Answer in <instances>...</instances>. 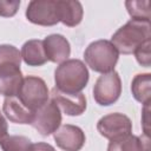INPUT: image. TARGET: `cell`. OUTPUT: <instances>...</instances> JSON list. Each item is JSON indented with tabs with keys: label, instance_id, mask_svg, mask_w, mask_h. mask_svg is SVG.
<instances>
[{
	"label": "cell",
	"instance_id": "cell-1",
	"mask_svg": "<svg viewBox=\"0 0 151 151\" xmlns=\"http://www.w3.org/2000/svg\"><path fill=\"white\" fill-rule=\"evenodd\" d=\"M147 40H151L150 21L130 19L113 33L110 41L113 44L118 53L132 54Z\"/></svg>",
	"mask_w": 151,
	"mask_h": 151
},
{
	"label": "cell",
	"instance_id": "cell-2",
	"mask_svg": "<svg viewBox=\"0 0 151 151\" xmlns=\"http://www.w3.org/2000/svg\"><path fill=\"white\" fill-rule=\"evenodd\" d=\"M88 70L79 59H67L54 71L55 88L64 93H80L88 83Z\"/></svg>",
	"mask_w": 151,
	"mask_h": 151
},
{
	"label": "cell",
	"instance_id": "cell-3",
	"mask_svg": "<svg viewBox=\"0 0 151 151\" xmlns=\"http://www.w3.org/2000/svg\"><path fill=\"white\" fill-rule=\"evenodd\" d=\"M119 53L110 40L99 39L92 41L84 52L86 65L94 72L109 73L114 71Z\"/></svg>",
	"mask_w": 151,
	"mask_h": 151
},
{
	"label": "cell",
	"instance_id": "cell-4",
	"mask_svg": "<svg viewBox=\"0 0 151 151\" xmlns=\"http://www.w3.org/2000/svg\"><path fill=\"white\" fill-rule=\"evenodd\" d=\"M17 97L24 106L34 112L50 99V90L44 79L37 76H27L24 78Z\"/></svg>",
	"mask_w": 151,
	"mask_h": 151
},
{
	"label": "cell",
	"instance_id": "cell-5",
	"mask_svg": "<svg viewBox=\"0 0 151 151\" xmlns=\"http://www.w3.org/2000/svg\"><path fill=\"white\" fill-rule=\"evenodd\" d=\"M122 94V80L118 72L112 71L99 76L93 86V98L98 105L114 104Z\"/></svg>",
	"mask_w": 151,
	"mask_h": 151
},
{
	"label": "cell",
	"instance_id": "cell-6",
	"mask_svg": "<svg viewBox=\"0 0 151 151\" xmlns=\"http://www.w3.org/2000/svg\"><path fill=\"white\" fill-rule=\"evenodd\" d=\"M25 15L27 20L39 26H54L60 22L58 0H33L28 4Z\"/></svg>",
	"mask_w": 151,
	"mask_h": 151
},
{
	"label": "cell",
	"instance_id": "cell-7",
	"mask_svg": "<svg viewBox=\"0 0 151 151\" xmlns=\"http://www.w3.org/2000/svg\"><path fill=\"white\" fill-rule=\"evenodd\" d=\"M61 124V111L53 99H48L33 113L31 125L44 137L54 133Z\"/></svg>",
	"mask_w": 151,
	"mask_h": 151
},
{
	"label": "cell",
	"instance_id": "cell-8",
	"mask_svg": "<svg viewBox=\"0 0 151 151\" xmlns=\"http://www.w3.org/2000/svg\"><path fill=\"white\" fill-rule=\"evenodd\" d=\"M97 130L100 136L111 140L122 136L130 134L132 132V122L126 114L113 112L101 117L98 120Z\"/></svg>",
	"mask_w": 151,
	"mask_h": 151
},
{
	"label": "cell",
	"instance_id": "cell-9",
	"mask_svg": "<svg viewBox=\"0 0 151 151\" xmlns=\"http://www.w3.org/2000/svg\"><path fill=\"white\" fill-rule=\"evenodd\" d=\"M53 138L59 149L64 151H80L85 144L84 131L76 125L65 124L53 133Z\"/></svg>",
	"mask_w": 151,
	"mask_h": 151
},
{
	"label": "cell",
	"instance_id": "cell-10",
	"mask_svg": "<svg viewBox=\"0 0 151 151\" xmlns=\"http://www.w3.org/2000/svg\"><path fill=\"white\" fill-rule=\"evenodd\" d=\"M24 77L18 63L0 64V94L14 97L18 94Z\"/></svg>",
	"mask_w": 151,
	"mask_h": 151
},
{
	"label": "cell",
	"instance_id": "cell-11",
	"mask_svg": "<svg viewBox=\"0 0 151 151\" xmlns=\"http://www.w3.org/2000/svg\"><path fill=\"white\" fill-rule=\"evenodd\" d=\"M51 96L60 111L67 116H80L86 110V98L81 92L76 94L64 93L54 87L51 92Z\"/></svg>",
	"mask_w": 151,
	"mask_h": 151
},
{
	"label": "cell",
	"instance_id": "cell-12",
	"mask_svg": "<svg viewBox=\"0 0 151 151\" xmlns=\"http://www.w3.org/2000/svg\"><path fill=\"white\" fill-rule=\"evenodd\" d=\"M42 44L47 61L61 64L67 60L71 54V45L61 34H50L42 40Z\"/></svg>",
	"mask_w": 151,
	"mask_h": 151
},
{
	"label": "cell",
	"instance_id": "cell-13",
	"mask_svg": "<svg viewBox=\"0 0 151 151\" xmlns=\"http://www.w3.org/2000/svg\"><path fill=\"white\" fill-rule=\"evenodd\" d=\"M2 112L9 122L15 124H31L34 113L24 106L17 96L5 98L2 104Z\"/></svg>",
	"mask_w": 151,
	"mask_h": 151
},
{
	"label": "cell",
	"instance_id": "cell-14",
	"mask_svg": "<svg viewBox=\"0 0 151 151\" xmlns=\"http://www.w3.org/2000/svg\"><path fill=\"white\" fill-rule=\"evenodd\" d=\"M21 59L28 66H42L47 63V58L44 50L42 40L31 39L21 46Z\"/></svg>",
	"mask_w": 151,
	"mask_h": 151
},
{
	"label": "cell",
	"instance_id": "cell-15",
	"mask_svg": "<svg viewBox=\"0 0 151 151\" xmlns=\"http://www.w3.org/2000/svg\"><path fill=\"white\" fill-rule=\"evenodd\" d=\"M59 1V19L65 26L74 27L83 20V5L77 0H58Z\"/></svg>",
	"mask_w": 151,
	"mask_h": 151
},
{
	"label": "cell",
	"instance_id": "cell-16",
	"mask_svg": "<svg viewBox=\"0 0 151 151\" xmlns=\"http://www.w3.org/2000/svg\"><path fill=\"white\" fill-rule=\"evenodd\" d=\"M131 92L133 98L143 105L151 101V74L139 73L131 81Z\"/></svg>",
	"mask_w": 151,
	"mask_h": 151
},
{
	"label": "cell",
	"instance_id": "cell-17",
	"mask_svg": "<svg viewBox=\"0 0 151 151\" xmlns=\"http://www.w3.org/2000/svg\"><path fill=\"white\" fill-rule=\"evenodd\" d=\"M107 151H142L139 137L130 133L111 139L107 145Z\"/></svg>",
	"mask_w": 151,
	"mask_h": 151
},
{
	"label": "cell",
	"instance_id": "cell-18",
	"mask_svg": "<svg viewBox=\"0 0 151 151\" xmlns=\"http://www.w3.org/2000/svg\"><path fill=\"white\" fill-rule=\"evenodd\" d=\"M32 142L25 136H5L0 139L2 151H29Z\"/></svg>",
	"mask_w": 151,
	"mask_h": 151
},
{
	"label": "cell",
	"instance_id": "cell-19",
	"mask_svg": "<svg viewBox=\"0 0 151 151\" xmlns=\"http://www.w3.org/2000/svg\"><path fill=\"white\" fill-rule=\"evenodd\" d=\"M125 7L131 19L150 21V2L147 0H129L125 1Z\"/></svg>",
	"mask_w": 151,
	"mask_h": 151
},
{
	"label": "cell",
	"instance_id": "cell-20",
	"mask_svg": "<svg viewBox=\"0 0 151 151\" xmlns=\"http://www.w3.org/2000/svg\"><path fill=\"white\" fill-rule=\"evenodd\" d=\"M2 63H18L21 64V54L19 50L8 44L0 45V64Z\"/></svg>",
	"mask_w": 151,
	"mask_h": 151
},
{
	"label": "cell",
	"instance_id": "cell-21",
	"mask_svg": "<svg viewBox=\"0 0 151 151\" xmlns=\"http://www.w3.org/2000/svg\"><path fill=\"white\" fill-rule=\"evenodd\" d=\"M150 48H151V40H147L144 44H142L133 52L138 64L144 66V67H150L151 66V52H150Z\"/></svg>",
	"mask_w": 151,
	"mask_h": 151
},
{
	"label": "cell",
	"instance_id": "cell-22",
	"mask_svg": "<svg viewBox=\"0 0 151 151\" xmlns=\"http://www.w3.org/2000/svg\"><path fill=\"white\" fill-rule=\"evenodd\" d=\"M20 1L11 0V1H0V17L11 18L14 17L19 9Z\"/></svg>",
	"mask_w": 151,
	"mask_h": 151
},
{
	"label": "cell",
	"instance_id": "cell-23",
	"mask_svg": "<svg viewBox=\"0 0 151 151\" xmlns=\"http://www.w3.org/2000/svg\"><path fill=\"white\" fill-rule=\"evenodd\" d=\"M29 151H55V149L47 143H35L32 144Z\"/></svg>",
	"mask_w": 151,
	"mask_h": 151
},
{
	"label": "cell",
	"instance_id": "cell-24",
	"mask_svg": "<svg viewBox=\"0 0 151 151\" xmlns=\"http://www.w3.org/2000/svg\"><path fill=\"white\" fill-rule=\"evenodd\" d=\"M7 131H8L7 122H6L5 117L0 113V139L4 138L5 136H7Z\"/></svg>",
	"mask_w": 151,
	"mask_h": 151
}]
</instances>
